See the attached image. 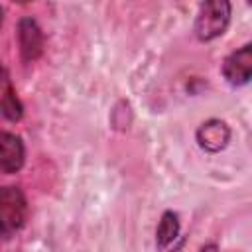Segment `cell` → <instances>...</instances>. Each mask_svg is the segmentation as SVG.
Wrapping results in <instances>:
<instances>
[{
  "label": "cell",
  "instance_id": "cell-1",
  "mask_svg": "<svg viewBox=\"0 0 252 252\" xmlns=\"http://www.w3.org/2000/svg\"><path fill=\"white\" fill-rule=\"evenodd\" d=\"M28 215V203L20 187L4 185L0 187V238H10L16 234Z\"/></svg>",
  "mask_w": 252,
  "mask_h": 252
},
{
  "label": "cell",
  "instance_id": "cell-2",
  "mask_svg": "<svg viewBox=\"0 0 252 252\" xmlns=\"http://www.w3.org/2000/svg\"><path fill=\"white\" fill-rule=\"evenodd\" d=\"M230 22V4L226 0H211L201 4L195 18V33L201 41H211L224 33Z\"/></svg>",
  "mask_w": 252,
  "mask_h": 252
},
{
  "label": "cell",
  "instance_id": "cell-3",
  "mask_svg": "<svg viewBox=\"0 0 252 252\" xmlns=\"http://www.w3.org/2000/svg\"><path fill=\"white\" fill-rule=\"evenodd\" d=\"M222 75L232 87H242L252 75V45L246 43L230 53L222 63Z\"/></svg>",
  "mask_w": 252,
  "mask_h": 252
},
{
  "label": "cell",
  "instance_id": "cell-4",
  "mask_svg": "<svg viewBox=\"0 0 252 252\" xmlns=\"http://www.w3.org/2000/svg\"><path fill=\"white\" fill-rule=\"evenodd\" d=\"M18 43H20V53L24 61H35L43 53V33L37 22L30 16L22 18L18 24Z\"/></svg>",
  "mask_w": 252,
  "mask_h": 252
},
{
  "label": "cell",
  "instance_id": "cell-5",
  "mask_svg": "<svg viewBox=\"0 0 252 252\" xmlns=\"http://www.w3.org/2000/svg\"><path fill=\"white\" fill-rule=\"evenodd\" d=\"M26 159V148L20 136L0 130V169L4 173H16Z\"/></svg>",
  "mask_w": 252,
  "mask_h": 252
},
{
  "label": "cell",
  "instance_id": "cell-6",
  "mask_svg": "<svg viewBox=\"0 0 252 252\" xmlns=\"http://www.w3.org/2000/svg\"><path fill=\"white\" fill-rule=\"evenodd\" d=\"M228 140H230V128L226 126V122H222L219 118H211V120L203 122L197 130V142L209 154H217V152L224 150Z\"/></svg>",
  "mask_w": 252,
  "mask_h": 252
},
{
  "label": "cell",
  "instance_id": "cell-7",
  "mask_svg": "<svg viewBox=\"0 0 252 252\" xmlns=\"http://www.w3.org/2000/svg\"><path fill=\"white\" fill-rule=\"evenodd\" d=\"M24 114V106L16 94L8 69L0 63V120L18 122Z\"/></svg>",
  "mask_w": 252,
  "mask_h": 252
},
{
  "label": "cell",
  "instance_id": "cell-8",
  "mask_svg": "<svg viewBox=\"0 0 252 252\" xmlns=\"http://www.w3.org/2000/svg\"><path fill=\"white\" fill-rule=\"evenodd\" d=\"M179 234V217L173 211H165L156 228V246L159 250L167 248Z\"/></svg>",
  "mask_w": 252,
  "mask_h": 252
},
{
  "label": "cell",
  "instance_id": "cell-9",
  "mask_svg": "<svg viewBox=\"0 0 252 252\" xmlns=\"http://www.w3.org/2000/svg\"><path fill=\"white\" fill-rule=\"evenodd\" d=\"M199 252H219L217 244H205L203 248H199Z\"/></svg>",
  "mask_w": 252,
  "mask_h": 252
},
{
  "label": "cell",
  "instance_id": "cell-10",
  "mask_svg": "<svg viewBox=\"0 0 252 252\" xmlns=\"http://www.w3.org/2000/svg\"><path fill=\"white\" fill-rule=\"evenodd\" d=\"M0 26H2V8H0Z\"/></svg>",
  "mask_w": 252,
  "mask_h": 252
}]
</instances>
